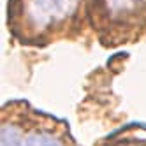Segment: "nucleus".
<instances>
[{
    "label": "nucleus",
    "mask_w": 146,
    "mask_h": 146,
    "mask_svg": "<svg viewBox=\"0 0 146 146\" xmlns=\"http://www.w3.org/2000/svg\"><path fill=\"white\" fill-rule=\"evenodd\" d=\"M64 121L40 113L4 109L0 146H79Z\"/></svg>",
    "instance_id": "nucleus-1"
},
{
    "label": "nucleus",
    "mask_w": 146,
    "mask_h": 146,
    "mask_svg": "<svg viewBox=\"0 0 146 146\" xmlns=\"http://www.w3.org/2000/svg\"><path fill=\"white\" fill-rule=\"evenodd\" d=\"M79 0H28L25 21L32 34H44L76 14Z\"/></svg>",
    "instance_id": "nucleus-2"
},
{
    "label": "nucleus",
    "mask_w": 146,
    "mask_h": 146,
    "mask_svg": "<svg viewBox=\"0 0 146 146\" xmlns=\"http://www.w3.org/2000/svg\"><path fill=\"white\" fill-rule=\"evenodd\" d=\"M95 146H146V125H129L100 139Z\"/></svg>",
    "instance_id": "nucleus-3"
},
{
    "label": "nucleus",
    "mask_w": 146,
    "mask_h": 146,
    "mask_svg": "<svg viewBox=\"0 0 146 146\" xmlns=\"http://www.w3.org/2000/svg\"><path fill=\"white\" fill-rule=\"evenodd\" d=\"M106 9L113 18H125L137 14L146 5V0H104Z\"/></svg>",
    "instance_id": "nucleus-4"
}]
</instances>
